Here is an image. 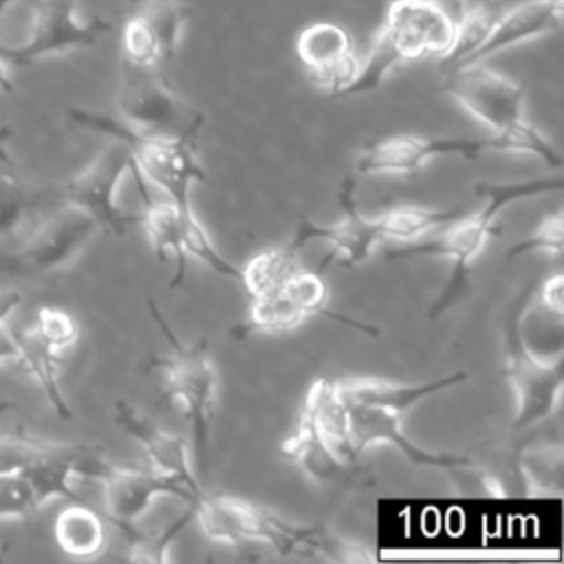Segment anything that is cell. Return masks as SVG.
<instances>
[{
    "label": "cell",
    "mask_w": 564,
    "mask_h": 564,
    "mask_svg": "<svg viewBox=\"0 0 564 564\" xmlns=\"http://www.w3.org/2000/svg\"><path fill=\"white\" fill-rule=\"evenodd\" d=\"M562 176H538L531 181H516V183H478L476 194L482 198V205L476 212L460 214L445 227H441V234L421 242H414L410 247L390 251L388 258H419V256H436L445 258L452 264L447 286L438 295V300L432 306V317H438V313L447 311L465 291L469 267L476 260V256L482 251L485 242L498 234L496 218L498 214L518 200L560 192L562 189Z\"/></svg>",
    "instance_id": "cell-1"
},
{
    "label": "cell",
    "mask_w": 564,
    "mask_h": 564,
    "mask_svg": "<svg viewBox=\"0 0 564 564\" xmlns=\"http://www.w3.org/2000/svg\"><path fill=\"white\" fill-rule=\"evenodd\" d=\"M443 93L480 121L496 143V150L524 152L560 170L562 156L524 115L527 88L516 79L500 75L482 62L445 70Z\"/></svg>",
    "instance_id": "cell-2"
},
{
    "label": "cell",
    "mask_w": 564,
    "mask_h": 564,
    "mask_svg": "<svg viewBox=\"0 0 564 564\" xmlns=\"http://www.w3.org/2000/svg\"><path fill=\"white\" fill-rule=\"evenodd\" d=\"M66 115L77 128L93 130L123 143L141 176L167 194V200L176 207L192 205V187L205 181V170L196 154L203 126H194L178 137H165L137 130L123 119L84 108H68Z\"/></svg>",
    "instance_id": "cell-3"
},
{
    "label": "cell",
    "mask_w": 564,
    "mask_h": 564,
    "mask_svg": "<svg viewBox=\"0 0 564 564\" xmlns=\"http://www.w3.org/2000/svg\"><path fill=\"white\" fill-rule=\"evenodd\" d=\"M148 308L170 348V355L154 359L150 368H161L165 372V397L181 405L194 436L196 456L203 469H207L209 430L218 388V375L209 357L207 341L200 339L196 344H183L152 297L148 300Z\"/></svg>",
    "instance_id": "cell-4"
},
{
    "label": "cell",
    "mask_w": 564,
    "mask_h": 564,
    "mask_svg": "<svg viewBox=\"0 0 564 564\" xmlns=\"http://www.w3.org/2000/svg\"><path fill=\"white\" fill-rule=\"evenodd\" d=\"M531 289H524L502 319V375L516 399L513 430L540 425L553 416L562 394V355L542 359L522 333V317Z\"/></svg>",
    "instance_id": "cell-5"
},
{
    "label": "cell",
    "mask_w": 564,
    "mask_h": 564,
    "mask_svg": "<svg viewBox=\"0 0 564 564\" xmlns=\"http://www.w3.org/2000/svg\"><path fill=\"white\" fill-rule=\"evenodd\" d=\"M194 518L203 533L229 546L256 540L275 549L280 555H304L308 529L306 524L289 522L269 509L229 494L200 491L194 502Z\"/></svg>",
    "instance_id": "cell-6"
},
{
    "label": "cell",
    "mask_w": 564,
    "mask_h": 564,
    "mask_svg": "<svg viewBox=\"0 0 564 564\" xmlns=\"http://www.w3.org/2000/svg\"><path fill=\"white\" fill-rule=\"evenodd\" d=\"M112 24L104 18L82 20L77 0H37L24 40H0V57L7 66H31L44 57L93 48Z\"/></svg>",
    "instance_id": "cell-7"
},
{
    "label": "cell",
    "mask_w": 564,
    "mask_h": 564,
    "mask_svg": "<svg viewBox=\"0 0 564 564\" xmlns=\"http://www.w3.org/2000/svg\"><path fill=\"white\" fill-rule=\"evenodd\" d=\"M117 108L126 123L152 134L178 137L205 123L203 112L176 95L163 70L137 66L126 59H121Z\"/></svg>",
    "instance_id": "cell-8"
},
{
    "label": "cell",
    "mask_w": 564,
    "mask_h": 564,
    "mask_svg": "<svg viewBox=\"0 0 564 564\" xmlns=\"http://www.w3.org/2000/svg\"><path fill=\"white\" fill-rule=\"evenodd\" d=\"M130 167L128 148L112 139L79 174L64 183L62 203L86 212L101 231L123 236L132 225H139V216L117 203L119 185L130 174Z\"/></svg>",
    "instance_id": "cell-9"
},
{
    "label": "cell",
    "mask_w": 564,
    "mask_h": 564,
    "mask_svg": "<svg viewBox=\"0 0 564 564\" xmlns=\"http://www.w3.org/2000/svg\"><path fill=\"white\" fill-rule=\"evenodd\" d=\"M99 231V225L86 212L62 203L35 225L15 253L2 258L4 273L37 275L57 271L70 264Z\"/></svg>",
    "instance_id": "cell-10"
},
{
    "label": "cell",
    "mask_w": 564,
    "mask_h": 564,
    "mask_svg": "<svg viewBox=\"0 0 564 564\" xmlns=\"http://www.w3.org/2000/svg\"><path fill=\"white\" fill-rule=\"evenodd\" d=\"M485 150H496L494 139L471 137H421L397 134L368 143L357 159L361 174H414L436 156L476 159Z\"/></svg>",
    "instance_id": "cell-11"
},
{
    "label": "cell",
    "mask_w": 564,
    "mask_h": 564,
    "mask_svg": "<svg viewBox=\"0 0 564 564\" xmlns=\"http://www.w3.org/2000/svg\"><path fill=\"white\" fill-rule=\"evenodd\" d=\"M337 203L341 216L335 223H315L308 216L300 214L293 238L289 240L297 251L311 240H326L337 253V262L341 267L364 264L377 245L381 242L377 218H366L355 200V178H344Z\"/></svg>",
    "instance_id": "cell-12"
},
{
    "label": "cell",
    "mask_w": 564,
    "mask_h": 564,
    "mask_svg": "<svg viewBox=\"0 0 564 564\" xmlns=\"http://www.w3.org/2000/svg\"><path fill=\"white\" fill-rule=\"evenodd\" d=\"M401 62L436 55L452 48L456 24L430 0H394L379 29Z\"/></svg>",
    "instance_id": "cell-13"
},
{
    "label": "cell",
    "mask_w": 564,
    "mask_h": 564,
    "mask_svg": "<svg viewBox=\"0 0 564 564\" xmlns=\"http://www.w3.org/2000/svg\"><path fill=\"white\" fill-rule=\"evenodd\" d=\"M99 482L104 487L106 518L117 529L137 524L150 509V505L161 496H174L178 500H185L187 505H192L194 500L187 487L159 474L156 469L110 465Z\"/></svg>",
    "instance_id": "cell-14"
},
{
    "label": "cell",
    "mask_w": 564,
    "mask_h": 564,
    "mask_svg": "<svg viewBox=\"0 0 564 564\" xmlns=\"http://www.w3.org/2000/svg\"><path fill=\"white\" fill-rule=\"evenodd\" d=\"M348 441L357 458L372 445H392L410 463L421 467H436L447 471L449 467L469 460V456L463 454H438L419 447L403 434L401 414L368 403H348Z\"/></svg>",
    "instance_id": "cell-15"
},
{
    "label": "cell",
    "mask_w": 564,
    "mask_h": 564,
    "mask_svg": "<svg viewBox=\"0 0 564 564\" xmlns=\"http://www.w3.org/2000/svg\"><path fill=\"white\" fill-rule=\"evenodd\" d=\"M295 51L311 82L333 97H339L357 75L359 59L352 51V37L335 22H315L306 26L297 35Z\"/></svg>",
    "instance_id": "cell-16"
},
{
    "label": "cell",
    "mask_w": 564,
    "mask_h": 564,
    "mask_svg": "<svg viewBox=\"0 0 564 564\" xmlns=\"http://www.w3.org/2000/svg\"><path fill=\"white\" fill-rule=\"evenodd\" d=\"M280 452L319 487L357 491L372 485L368 467L359 465V460L341 458L302 416L295 432L282 441Z\"/></svg>",
    "instance_id": "cell-17"
},
{
    "label": "cell",
    "mask_w": 564,
    "mask_h": 564,
    "mask_svg": "<svg viewBox=\"0 0 564 564\" xmlns=\"http://www.w3.org/2000/svg\"><path fill=\"white\" fill-rule=\"evenodd\" d=\"M115 423L119 430H123L128 436H132L145 449V454L152 463V469H156L159 474L187 487L194 498L203 491L198 478L194 476V469L189 463V452H187L183 436L161 430L150 419L141 416L123 399L115 401Z\"/></svg>",
    "instance_id": "cell-18"
},
{
    "label": "cell",
    "mask_w": 564,
    "mask_h": 564,
    "mask_svg": "<svg viewBox=\"0 0 564 564\" xmlns=\"http://www.w3.org/2000/svg\"><path fill=\"white\" fill-rule=\"evenodd\" d=\"M562 0H529L500 13L482 44L460 66L485 62L505 48L557 31L562 24Z\"/></svg>",
    "instance_id": "cell-19"
},
{
    "label": "cell",
    "mask_w": 564,
    "mask_h": 564,
    "mask_svg": "<svg viewBox=\"0 0 564 564\" xmlns=\"http://www.w3.org/2000/svg\"><path fill=\"white\" fill-rule=\"evenodd\" d=\"M465 379L467 375L463 370L460 372L456 370L452 375H445L441 379L425 381V383H394L381 377H344V379H337V383H339L341 397L348 403H368V405L386 408L405 416L414 405H419L427 397L438 394L447 388H454Z\"/></svg>",
    "instance_id": "cell-20"
},
{
    "label": "cell",
    "mask_w": 564,
    "mask_h": 564,
    "mask_svg": "<svg viewBox=\"0 0 564 564\" xmlns=\"http://www.w3.org/2000/svg\"><path fill=\"white\" fill-rule=\"evenodd\" d=\"M130 176L134 178L139 198H141V214L139 225L145 229L154 256L163 262L170 253L176 260V271L172 275L170 286H181L185 280V249H183V236H181V214L178 207L172 200H156L148 192V181L141 176V172L132 165Z\"/></svg>",
    "instance_id": "cell-21"
},
{
    "label": "cell",
    "mask_w": 564,
    "mask_h": 564,
    "mask_svg": "<svg viewBox=\"0 0 564 564\" xmlns=\"http://www.w3.org/2000/svg\"><path fill=\"white\" fill-rule=\"evenodd\" d=\"M302 419H306L317 434L346 460H359L348 441V403L341 397L337 379L322 377L311 383Z\"/></svg>",
    "instance_id": "cell-22"
},
{
    "label": "cell",
    "mask_w": 564,
    "mask_h": 564,
    "mask_svg": "<svg viewBox=\"0 0 564 564\" xmlns=\"http://www.w3.org/2000/svg\"><path fill=\"white\" fill-rule=\"evenodd\" d=\"M11 335L18 346V361H22V366L37 381V386H40L42 394L46 397V401L51 403L53 412L64 421L75 419L73 408L68 403V399L64 397V390H62V383L57 377V352L40 337V333L35 330L33 324L11 328Z\"/></svg>",
    "instance_id": "cell-23"
},
{
    "label": "cell",
    "mask_w": 564,
    "mask_h": 564,
    "mask_svg": "<svg viewBox=\"0 0 564 564\" xmlns=\"http://www.w3.org/2000/svg\"><path fill=\"white\" fill-rule=\"evenodd\" d=\"M520 480L529 496L560 498L564 489V447L557 438L531 441L518 452Z\"/></svg>",
    "instance_id": "cell-24"
},
{
    "label": "cell",
    "mask_w": 564,
    "mask_h": 564,
    "mask_svg": "<svg viewBox=\"0 0 564 564\" xmlns=\"http://www.w3.org/2000/svg\"><path fill=\"white\" fill-rule=\"evenodd\" d=\"M53 535L57 546L75 560L97 557L106 549L108 538L104 518L79 500H73V505L64 507L57 513Z\"/></svg>",
    "instance_id": "cell-25"
},
{
    "label": "cell",
    "mask_w": 564,
    "mask_h": 564,
    "mask_svg": "<svg viewBox=\"0 0 564 564\" xmlns=\"http://www.w3.org/2000/svg\"><path fill=\"white\" fill-rule=\"evenodd\" d=\"M300 269V251L286 242L282 247H269L256 253L245 267H240L238 282L251 297H260L282 289Z\"/></svg>",
    "instance_id": "cell-26"
},
{
    "label": "cell",
    "mask_w": 564,
    "mask_h": 564,
    "mask_svg": "<svg viewBox=\"0 0 564 564\" xmlns=\"http://www.w3.org/2000/svg\"><path fill=\"white\" fill-rule=\"evenodd\" d=\"M134 13L145 22L163 68H167L176 55L178 40L185 22L192 18V9L178 0H143Z\"/></svg>",
    "instance_id": "cell-27"
},
{
    "label": "cell",
    "mask_w": 564,
    "mask_h": 564,
    "mask_svg": "<svg viewBox=\"0 0 564 564\" xmlns=\"http://www.w3.org/2000/svg\"><path fill=\"white\" fill-rule=\"evenodd\" d=\"M465 207H447V209H430L416 205H401L388 209L377 218L381 240H414L432 229L445 227L454 218H458Z\"/></svg>",
    "instance_id": "cell-28"
},
{
    "label": "cell",
    "mask_w": 564,
    "mask_h": 564,
    "mask_svg": "<svg viewBox=\"0 0 564 564\" xmlns=\"http://www.w3.org/2000/svg\"><path fill=\"white\" fill-rule=\"evenodd\" d=\"M194 518V509L189 507L181 518L170 522L165 529L156 531H143L137 524L119 529L123 533L128 553L126 557L130 562H141V564H167L170 562V546L174 538L189 524Z\"/></svg>",
    "instance_id": "cell-29"
},
{
    "label": "cell",
    "mask_w": 564,
    "mask_h": 564,
    "mask_svg": "<svg viewBox=\"0 0 564 564\" xmlns=\"http://www.w3.org/2000/svg\"><path fill=\"white\" fill-rule=\"evenodd\" d=\"M498 15L500 11L489 2H482L478 7H467L465 15L456 22L452 48L438 59L441 68L452 70L460 66L482 44V40L491 31Z\"/></svg>",
    "instance_id": "cell-30"
},
{
    "label": "cell",
    "mask_w": 564,
    "mask_h": 564,
    "mask_svg": "<svg viewBox=\"0 0 564 564\" xmlns=\"http://www.w3.org/2000/svg\"><path fill=\"white\" fill-rule=\"evenodd\" d=\"M181 214V236H183V249L185 253L198 258L203 264H207L212 271H216L223 278L229 280H240V267H236L234 262H229L212 242L207 229L203 227V223L198 220L194 205L187 207H178Z\"/></svg>",
    "instance_id": "cell-31"
},
{
    "label": "cell",
    "mask_w": 564,
    "mask_h": 564,
    "mask_svg": "<svg viewBox=\"0 0 564 564\" xmlns=\"http://www.w3.org/2000/svg\"><path fill=\"white\" fill-rule=\"evenodd\" d=\"M35 205L37 194L31 185L7 172H0V238L13 236Z\"/></svg>",
    "instance_id": "cell-32"
},
{
    "label": "cell",
    "mask_w": 564,
    "mask_h": 564,
    "mask_svg": "<svg viewBox=\"0 0 564 564\" xmlns=\"http://www.w3.org/2000/svg\"><path fill=\"white\" fill-rule=\"evenodd\" d=\"M562 247H564V212L555 209L542 218V223L533 229L531 236L516 242L507 251V258L513 260L529 251H546V253L557 256V253H562Z\"/></svg>",
    "instance_id": "cell-33"
},
{
    "label": "cell",
    "mask_w": 564,
    "mask_h": 564,
    "mask_svg": "<svg viewBox=\"0 0 564 564\" xmlns=\"http://www.w3.org/2000/svg\"><path fill=\"white\" fill-rule=\"evenodd\" d=\"M33 326L55 352L73 346L79 337V326L75 317L57 306H40Z\"/></svg>",
    "instance_id": "cell-34"
},
{
    "label": "cell",
    "mask_w": 564,
    "mask_h": 564,
    "mask_svg": "<svg viewBox=\"0 0 564 564\" xmlns=\"http://www.w3.org/2000/svg\"><path fill=\"white\" fill-rule=\"evenodd\" d=\"M40 507L29 482L18 474H0V520L26 518Z\"/></svg>",
    "instance_id": "cell-35"
},
{
    "label": "cell",
    "mask_w": 564,
    "mask_h": 564,
    "mask_svg": "<svg viewBox=\"0 0 564 564\" xmlns=\"http://www.w3.org/2000/svg\"><path fill=\"white\" fill-rule=\"evenodd\" d=\"M535 306L555 324H562L564 319V275L562 273H553L540 284Z\"/></svg>",
    "instance_id": "cell-36"
},
{
    "label": "cell",
    "mask_w": 564,
    "mask_h": 564,
    "mask_svg": "<svg viewBox=\"0 0 564 564\" xmlns=\"http://www.w3.org/2000/svg\"><path fill=\"white\" fill-rule=\"evenodd\" d=\"M22 304V293L15 289H2L0 291V324L9 319V315Z\"/></svg>",
    "instance_id": "cell-37"
},
{
    "label": "cell",
    "mask_w": 564,
    "mask_h": 564,
    "mask_svg": "<svg viewBox=\"0 0 564 564\" xmlns=\"http://www.w3.org/2000/svg\"><path fill=\"white\" fill-rule=\"evenodd\" d=\"M11 359H18V346L11 335V328L7 326V322H2L0 324V364Z\"/></svg>",
    "instance_id": "cell-38"
},
{
    "label": "cell",
    "mask_w": 564,
    "mask_h": 564,
    "mask_svg": "<svg viewBox=\"0 0 564 564\" xmlns=\"http://www.w3.org/2000/svg\"><path fill=\"white\" fill-rule=\"evenodd\" d=\"M432 4H436L454 24L465 15L467 11V0H430Z\"/></svg>",
    "instance_id": "cell-39"
},
{
    "label": "cell",
    "mask_w": 564,
    "mask_h": 564,
    "mask_svg": "<svg viewBox=\"0 0 564 564\" xmlns=\"http://www.w3.org/2000/svg\"><path fill=\"white\" fill-rule=\"evenodd\" d=\"M9 137H11V128L0 126V163L7 165V167H15V161H13L11 154L4 150V141H9Z\"/></svg>",
    "instance_id": "cell-40"
},
{
    "label": "cell",
    "mask_w": 564,
    "mask_h": 564,
    "mask_svg": "<svg viewBox=\"0 0 564 564\" xmlns=\"http://www.w3.org/2000/svg\"><path fill=\"white\" fill-rule=\"evenodd\" d=\"M0 90H2V93H13V84H11V79H9L7 64L2 62V57H0Z\"/></svg>",
    "instance_id": "cell-41"
},
{
    "label": "cell",
    "mask_w": 564,
    "mask_h": 564,
    "mask_svg": "<svg viewBox=\"0 0 564 564\" xmlns=\"http://www.w3.org/2000/svg\"><path fill=\"white\" fill-rule=\"evenodd\" d=\"M13 2H15V0H0V15H2L4 11H9V9L13 7Z\"/></svg>",
    "instance_id": "cell-42"
},
{
    "label": "cell",
    "mask_w": 564,
    "mask_h": 564,
    "mask_svg": "<svg viewBox=\"0 0 564 564\" xmlns=\"http://www.w3.org/2000/svg\"><path fill=\"white\" fill-rule=\"evenodd\" d=\"M11 405H13V403H9V401H2V403H0V414H2L7 408H11Z\"/></svg>",
    "instance_id": "cell-43"
},
{
    "label": "cell",
    "mask_w": 564,
    "mask_h": 564,
    "mask_svg": "<svg viewBox=\"0 0 564 564\" xmlns=\"http://www.w3.org/2000/svg\"><path fill=\"white\" fill-rule=\"evenodd\" d=\"M0 273H4V262H2V258H0Z\"/></svg>",
    "instance_id": "cell-44"
}]
</instances>
